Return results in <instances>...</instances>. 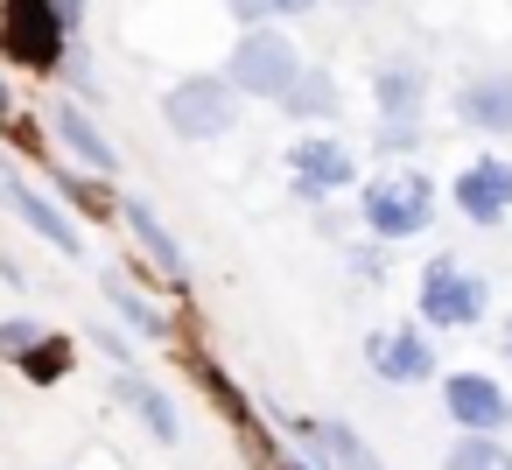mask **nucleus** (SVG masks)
Wrapping results in <instances>:
<instances>
[{
	"label": "nucleus",
	"instance_id": "nucleus-1",
	"mask_svg": "<svg viewBox=\"0 0 512 470\" xmlns=\"http://www.w3.org/2000/svg\"><path fill=\"white\" fill-rule=\"evenodd\" d=\"M71 8L64 0H0V57L36 71V78H57L71 64Z\"/></svg>",
	"mask_w": 512,
	"mask_h": 470
},
{
	"label": "nucleus",
	"instance_id": "nucleus-2",
	"mask_svg": "<svg viewBox=\"0 0 512 470\" xmlns=\"http://www.w3.org/2000/svg\"><path fill=\"white\" fill-rule=\"evenodd\" d=\"M358 225H365L379 246L421 239V232L435 225V176H421V169H386V176L358 183Z\"/></svg>",
	"mask_w": 512,
	"mask_h": 470
},
{
	"label": "nucleus",
	"instance_id": "nucleus-3",
	"mask_svg": "<svg viewBox=\"0 0 512 470\" xmlns=\"http://www.w3.org/2000/svg\"><path fill=\"white\" fill-rule=\"evenodd\" d=\"M239 85L225 78V71H197V78H176L169 92H162V127L176 134V141H190V148H204V141H225L232 127H239Z\"/></svg>",
	"mask_w": 512,
	"mask_h": 470
},
{
	"label": "nucleus",
	"instance_id": "nucleus-4",
	"mask_svg": "<svg viewBox=\"0 0 512 470\" xmlns=\"http://www.w3.org/2000/svg\"><path fill=\"white\" fill-rule=\"evenodd\" d=\"M414 316L428 330H477L491 316V281L477 267H463L456 253H435L414 281Z\"/></svg>",
	"mask_w": 512,
	"mask_h": 470
},
{
	"label": "nucleus",
	"instance_id": "nucleus-5",
	"mask_svg": "<svg viewBox=\"0 0 512 470\" xmlns=\"http://www.w3.org/2000/svg\"><path fill=\"white\" fill-rule=\"evenodd\" d=\"M302 71H309V64H302L295 36H288V29H274V22L246 29V36L232 43V57H225V78H232L246 99H267V106H281V99L295 92V78H302Z\"/></svg>",
	"mask_w": 512,
	"mask_h": 470
},
{
	"label": "nucleus",
	"instance_id": "nucleus-6",
	"mask_svg": "<svg viewBox=\"0 0 512 470\" xmlns=\"http://www.w3.org/2000/svg\"><path fill=\"white\" fill-rule=\"evenodd\" d=\"M365 372L386 379V386H428V379H442V358H435V344H428V323L372 330V337H365Z\"/></svg>",
	"mask_w": 512,
	"mask_h": 470
},
{
	"label": "nucleus",
	"instance_id": "nucleus-7",
	"mask_svg": "<svg viewBox=\"0 0 512 470\" xmlns=\"http://www.w3.org/2000/svg\"><path fill=\"white\" fill-rule=\"evenodd\" d=\"M0 204H8V211H15V218H22L36 239H43V246H57L64 260H85V239H78L71 211H64L57 197H43V190H36V183H29V176L8 162V155H0Z\"/></svg>",
	"mask_w": 512,
	"mask_h": 470
},
{
	"label": "nucleus",
	"instance_id": "nucleus-8",
	"mask_svg": "<svg viewBox=\"0 0 512 470\" xmlns=\"http://www.w3.org/2000/svg\"><path fill=\"white\" fill-rule=\"evenodd\" d=\"M449 204L463 211V225L498 232V225L512 218V162H505V155H477V162H463L456 183H449Z\"/></svg>",
	"mask_w": 512,
	"mask_h": 470
},
{
	"label": "nucleus",
	"instance_id": "nucleus-9",
	"mask_svg": "<svg viewBox=\"0 0 512 470\" xmlns=\"http://www.w3.org/2000/svg\"><path fill=\"white\" fill-rule=\"evenodd\" d=\"M288 169H295V197L302 204H323V197H344L358 183V155L337 141V134H302L288 148Z\"/></svg>",
	"mask_w": 512,
	"mask_h": 470
},
{
	"label": "nucleus",
	"instance_id": "nucleus-10",
	"mask_svg": "<svg viewBox=\"0 0 512 470\" xmlns=\"http://www.w3.org/2000/svg\"><path fill=\"white\" fill-rule=\"evenodd\" d=\"M435 386H442V414H449L456 428H477V435H505V428H512V393H505V379H491V372H442Z\"/></svg>",
	"mask_w": 512,
	"mask_h": 470
},
{
	"label": "nucleus",
	"instance_id": "nucleus-11",
	"mask_svg": "<svg viewBox=\"0 0 512 470\" xmlns=\"http://www.w3.org/2000/svg\"><path fill=\"white\" fill-rule=\"evenodd\" d=\"M50 134L85 162V169H99V176H120V148L106 141V127L92 120V106L78 99V92H57L50 99Z\"/></svg>",
	"mask_w": 512,
	"mask_h": 470
},
{
	"label": "nucleus",
	"instance_id": "nucleus-12",
	"mask_svg": "<svg viewBox=\"0 0 512 470\" xmlns=\"http://www.w3.org/2000/svg\"><path fill=\"white\" fill-rule=\"evenodd\" d=\"M456 120L470 134H512V64H484L456 85Z\"/></svg>",
	"mask_w": 512,
	"mask_h": 470
},
{
	"label": "nucleus",
	"instance_id": "nucleus-13",
	"mask_svg": "<svg viewBox=\"0 0 512 470\" xmlns=\"http://www.w3.org/2000/svg\"><path fill=\"white\" fill-rule=\"evenodd\" d=\"M372 106H379V120H421V106H428V71H421L414 57L372 64Z\"/></svg>",
	"mask_w": 512,
	"mask_h": 470
},
{
	"label": "nucleus",
	"instance_id": "nucleus-14",
	"mask_svg": "<svg viewBox=\"0 0 512 470\" xmlns=\"http://www.w3.org/2000/svg\"><path fill=\"white\" fill-rule=\"evenodd\" d=\"M120 225L134 232L141 260H148V267H162V281H176V288L190 281V260H183V246L169 239V225H162V218H155V211H148L141 197H120Z\"/></svg>",
	"mask_w": 512,
	"mask_h": 470
},
{
	"label": "nucleus",
	"instance_id": "nucleus-15",
	"mask_svg": "<svg viewBox=\"0 0 512 470\" xmlns=\"http://www.w3.org/2000/svg\"><path fill=\"white\" fill-rule=\"evenodd\" d=\"M113 393L134 407V421H141L162 449H176V442H183V414H176V400H169V393H162L141 365H134V372H120V379H113Z\"/></svg>",
	"mask_w": 512,
	"mask_h": 470
},
{
	"label": "nucleus",
	"instance_id": "nucleus-16",
	"mask_svg": "<svg viewBox=\"0 0 512 470\" xmlns=\"http://www.w3.org/2000/svg\"><path fill=\"white\" fill-rule=\"evenodd\" d=\"M302 428V442L330 463V470H386L379 456H372V442L351 428V421H337V414H316V421H295Z\"/></svg>",
	"mask_w": 512,
	"mask_h": 470
},
{
	"label": "nucleus",
	"instance_id": "nucleus-17",
	"mask_svg": "<svg viewBox=\"0 0 512 470\" xmlns=\"http://www.w3.org/2000/svg\"><path fill=\"white\" fill-rule=\"evenodd\" d=\"M99 288H106V302H113V309H120V316H127V323H134V330H141L148 344H162V337L176 330L162 302H148L141 288H127V274H99Z\"/></svg>",
	"mask_w": 512,
	"mask_h": 470
},
{
	"label": "nucleus",
	"instance_id": "nucleus-18",
	"mask_svg": "<svg viewBox=\"0 0 512 470\" xmlns=\"http://www.w3.org/2000/svg\"><path fill=\"white\" fill-rule=\"evenodd\" d=\"M50 183H57V197H71L85 218H120V190H113V176H85V169H50Z\"/></svg>",
	"mask_w": 512,
	"mask_h": 470
},
{
	"label": "nucleus",
	"instance_id": "nucleus-19",
	"mask_svg": "<svg viewBox=\"0 0 512 470\" xmlns=\"http://www.w3.org/2000/svg\"><path fill=\"white\" fill-rule=\"evenodd\" d=\"M281 113H288V120H337V78H330L323 64H309V71L295 78V92L281 99Z\"/></svg>",
	"mask_w": 512,
	"mask_h": 470
},
{
	"label": "nucleus",
	"instance_id": "nucleus-20",
	"mask_svg": "<svg viewBox=\"0 0 512 470\" xmlns=\"http://www.w3.org/2000/svg\"><path fill=\"white\" fill-rule=\"evenodd\" d=\"M442 470H512V449H505V435L456 428V442L442 449Z\"/></svg>",
	"mask_w": 512,
	"mask_h": 470
},
{
	"label": "nucleus",
	"instance_id": "nucleus-21",
	"mask_svg": "<svg viewBox=\"0 0 512 470\" xmlns=\"http://www.w3.org/2000/svg\"><path fill=\"white\" fill-rule=\"evenodd\" d=\"M71 358H78V344L71 337H43L36 351H22L15 365H22V379H36V386H57L64 372H71Z\"/></svg>",
	"mask_w": 512,
	"mask_h": 470
},
{
	"label": "nucleus",
	"instance_id": "nucleus-22",
	"mask_svg": "<svg viewBox=\"0 0 512 470\" xmlns=\"http://www.w3.org/2000/svg\"><path fill=\"white\" fill-rule=\"evenodd\" d=\"M50 330L36 323V316H8V323H0V358H22V351H36Z\"/></svg>",
	"mask_w": 512,
	"mask_h": 470
},
{
	"label": "nucleus",
	"instance_id": "nucleus-23",
	"mask_svg": "<svg viewBox=\"0 0 512 470\" xmlns=\"http://www.w3.org/2000/svg\"><path fill=\"white\" fill-rule=\"evenodd\" d=\"M372 141H379V155H414L421 148V120H379Z\"/></svg>",
	"mask_w": 512,
	"mask_h": 470
},
{
	"label": "nucleus",
	"instance_id": "nucleus-24",
	"mask_svg": "<svg viewBox=\"0 0 512 470\" xmlns=\"http://www.w3.org/2000/svg\"><path fill=\"white\" fill-rule=\"evenodd\" d=\"M92 344H99V351H106V358H113L120 372H134V344H127V337H120L113 323H92Z\"/></svg>",
	"mask_w": 512,
	"mask_h": 470
},
{
	"label": "nucleus",
	"instance_id": "nucleus-25",
	"mask_svg": "<svg viewBox=\"0 0 512 470\" xmlns=\"http://www.w3.org/2000/svg\"><path fill=\"white\" fill-rule=\"evenodd\" d=\"M225 15H232L239 29H260L267 15H281V0H225Z\"/></svg>",
	"mask_w": 512,
	"mask_h": 470
},
{
	"label": "nucleus",
	"instance_id": "nucleus-26",
	"mask_svg": "<svg viewBox=\"0 0 512 470\" xmlns=\"http://www.w3.org/2000/svg\"><path fill=\"white\" fill-rule=\"evenodd\" d=\"M351 274L358 281H386V253L379 246H351Z\"/></svg>",
	"mask_w": 512,
	"mask_h": 470
},
{
	"label": "nucleus",
	"instance_id": "nucleus-27",
	"mask_svg": "<svg viewBox=\"0 0 512 470\" xmlns=\"http://www.w3.org/2000/svg\"><path fill=\"white\" fill-rule=\"evenodd\" d=\"M267 470H330V463H323V456H295V449H274V456H267Z\"/></svg>",
	"mask_w": 512,
	"mask_h": 470
},
{
	"label": "nucleus",
	"instance_id": "nucleus-28",
	"mask_svg": "<svg viewBox=\"0 0 512 470\" xmlns=\"http://www.w3.org/2000/svg\"><path fill=\"white\" fill-rule=\"evenodd\" d=\"M0 127H15V92H8V78H0Z\"/></svg>",
	"mask_w": 512,
	"mask_h": 470
},
{
	"label": "nucleus",
	"instance_id": "nucleus-29",
	"mask_svg": "<svg viewBox=\"0 0 512 470\" xmlns=\"http://www.w3.org/2000/svg\"><path fill=\"white\" fill-rule=\"evenodd\" d=\"M323 0H281V15H316Z\"/></svg>",
	"mask_w": 512,
	"mask_h": 470
},
{
	"label": "nucleus",
	"instance_id": "nucleus-30",
	"mask_svg": "<svg viewBox=\"0 0 512 470\" xmlns=\"http://www.w3.org/2000/svg\"><path fill=\"white\" fill-rule=\"evenodd\" d=\"M498 358L512 365V316H505V330H498Z\"/></svg>",
	"mask_w": 512,
	"mask_h": 470
},
{
	"label": "nucleus",
	"instance_id": "nucleus-31",
	"mask_svg": "<svg viewBox=\"0 0 512 470\" xmlns=\"http://www.w3.org/2000/svg\"><path fill=\"white\" fill-rule=\"evenodd\" d=\"M344 8H365V0H344Z\"/></svg>",
	"mask_w": 512,
	"mask_h": 470
}]
</instances>
